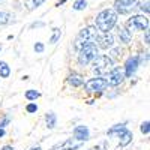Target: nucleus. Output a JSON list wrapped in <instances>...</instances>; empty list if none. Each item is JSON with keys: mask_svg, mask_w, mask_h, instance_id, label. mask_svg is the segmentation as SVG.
I'll list each match as a JSON object with an SVG mask.
<instances>
[{"mask_svg": "<svg viewBox=\"0 0 150 150\" xmlns=\"http://www.w3.org/2000/svg\"><path fill=\"white\" fill-rule=\"evenodd\" d=\"M26 111L30 112V114H32V112H36V111H38V105H36V104H29V105L26 107Z\"/></svg>", "mask_w": 150, "mask_h": 150, "instance_id": "obj_24", "label": "nucleus"}, {"mask_svg": "<svg viewBox=\"0 0 150 150\" xmlns=\"http://www.w3.org/2000/svg\"><path fill=\"white\" fill-rule=\"evenodd\" d=\"M108 137H112V135H117L119 137V143H120V147H126L132 138H134V135L132 132L125 126V125H114L111 129H108Z\"/></svg>", "mask_w": 150, "mask_h": 150, "instance_id": "obj_3", "label": "nucleus"}, {"mask_svg": "<svg viewBox=\"0 0 150 150\" xmlns=\"http://www.w3.org/2000/svg\"><path fill=\"white\" fill-rule=\"evenodd\" d=\"M9 120H11L9 117H5V119H3L2 122H0V128H3V126H6V125L9 123Z\"/></svg>", "mask_w": 150, "mask_h": 150, "instance_id": "obj_28", "label": "nucleus"}, {"mask_svg": "<svg viewBox=\"0 0 150 150\" xmlns=\"http://www.w3.org/2000/svg\"><path fill=\"white\" fill-rule=\"evenodd\" d=\"M120 56H122V50H120V48H116V50H112V51H111V57H110V59H112V57L117 59V57H120Z\"/></svg>", "mask_w": 150, "mask_h": 150, "instance_id": "obj_26", "label": "nucleus"}, {"mask_svg": "<svg viewBox=\"0 0 150 150\" xmlns=\"http://www.w3.org/2000/svg\"><path fill=\"white\" fill-rule=\"evenodd\" d=\"M63 3H66V0H60L59 2V5H63Z\"/></svg>", "mask_w": 150, "mask_h": 150, "instance_id": "obj_33", "label": "nucleus"}, {"mask_svg": "<svg viewBox=\"0 0 150 150\" xmlns=\"http://www.w3.org/2000/svg\"><path fill=\"white\" fill-rule=\"evenodd\" d=\"M44 2H45V0H26V6H27L29 11H33L38 6H41Z\"/></svg>", "mask_w": 150, "mask_h": 150, "instance_id": "obj_18", "label": "nucleus"}, {"mask_svg": "<svg viewBox=\"0 0 150 150\" xmlns=\"http://www.w3.org/2000/svg\"><path fill=\"white\" fill-rule=\"evenodd\" d=\"M126 29L128 30H149V18L144 15H132L126 21Z\"/></svg>", "mask_w": 150, "mask_h": 150, "instance_id": "obj_6", "label": "nucleus"}, {"mask_svg": "<svg viewBox=\"0 0 150 150\" xmlns=\"http://www.w3.org/2000/svg\"><path fill=\"white\" fill-rule=\"evenodd\" d=\"M137 0H116L114 2V11L120 15H128L135 9Z\"/></svg>", "mask_w": 150, "mask_h": 150, "instance_id": "obj_7", "label": "nucleus"}, {"mask_svg": "<svg viewBox=\"0 0 150 150\" xmlns=\"http://www.w3.org/2000/svg\"><path fill=\"white\" fill-rule=\"evenodd\" d=\"M96 42H98L99 48L108 50V48H112V45H114V38H112V35L110 32L108 33H102V35H98Z\"/></svg>", "mask_w": 150, "mask_h": 150, "instance_id": "obj_11", "label": "nucleus"}, {"mask_svg": "<svg viewBox=\"0 0 150 150\" xmlns=\"http://www.w3.org/2000/svg\"><path fill=\"white\" fill-rule=\"evenodd\" d=\"M140 9H141V12H146V14H149V11H150V9H149V3H146V5H144V3L140 5Z\"/></svg>", "mask_w": 150, "mask_h": 150, "instance_id": "obj_27", "label": "nucleus"}, {"mask_svg": "<svg viewBox=\"0 0 150 150\" xmlns=\"http://www.w3.org/2000/svg\"><path fill=\"white\" fill-rule=\"evenodd\" d=\"M44 50H45L44 44H41V42H36V44H35V51H36V53H42Z\"/></svg>", "mask_w": 150, "mask_h": 150, "instance_id": "obj_25", "label": "nucleus"}, {"mask_svg": "<svg viewBox=\"0 0 150 150\" xmlns=\"http://www.w3.org/2000/svg\"><path fill=\"white\" fill-rule=\"evenodd\" d=\"M150 123H149V120H146V122H143L141 123V126H140V131L144 134V135H149V132H150Z\"/></svg>", "mask_w": 150, "mask_h": 150, "instance_id": "obj_23", "label": "nucleus"}, {"mask_svg": "<svg viewBox=\"0 0 150 150\" xmlns=\"http://www.w3.org/2000/svg\"><path fill=\"white\" fill-rule=\"evenodd\" d=\"M112 68V59L108 56H96L93 59V72L98 75H107Z\"/></svg>", "mask_w": 150, "mask_h": 150, "instance_id": "obj_5", "label": "nucleus"}, {"mask_svg": "<svg viewBox=\"0 0 150 150\" xmlns=\"http://www.w3.org/2000/svg\"><path fill=\"white\" fill-rule=\"evenodd\" d=\"M45 122H47L48 129H53L56 126V122H57V117H56L54 112H48V114L45 116Z\"/></svg>", "mask_w": 150, "mask_h": 150, "instance_id": "obj_16", "label": "nucleus"}, {"mask_svg": "<svg viewBox=\"0 0 150 150\" xmlns=\"http://www.w3.org/2000/svg\"><path fill=\"white\" fill-rule=\"evenodd\" d=\"M96 38H98V30L96 27L93 26H89V27H84L83 30H80L77 39H75L74 42V47L77 51H80V50L86 45L89 44H96Z\"/></svg>", "mask_w": 150, "mask_h": 150, "instance_id": "obj_2", "label": "nucleus"}, {"mask_svg": "<svg viewBox=\"0 0 150 150\" xmlns=\"http://www.w3.org/2000/svg\"><path fill=\"white\" fill-rule=\"evenodd\" d=\"M149 39H150V36H149V32L146 30V44H149Z\"/></svg>", "mask_w": 150, "mask_h": 150, "instance_id": "obj_31", "label": "nucleus"}, {"mask_svg": "<svg viewBox=\"0 0 150 150\" xmlns=\"http://www.w3.org/2000/svg\"><path fill=\"white\" fill-rule=\"evenodd\" d=\"M24 96H26L27 101H36V99L41 96V93H39V92H36V90H32V89H30V90H27V92H26V95H24Z\"/></svg>", "mask_w": 150, "mask_h": 150, "instance_id": "obj_19", "label": "nucleus"}, {"mask_svg": "<svg viewBox=\"0 0 150 150\" xmlns=\"http://www.w3.org/2000/svg\"><path fill=\"white\" fill-rule=\"evenodd\" d=\"M140 62H141L140 56H132V57H129V59L126 60V63H125V77L131 78L132 75L137 72V69H138Z\"/></svg>", "mask_w": 150, "mask_h": 150, "instance_id": "obj_10", "label": "nucleus"}, {"mask_svg": "<svg viewBox=\"0 0 150 150\" xmlns=\"http://www.w3.org/2000/svg\"><path fill=\"white\" fill-rule=\"evenodd\" d=\"M2 150H14V147H12V146H5Z\"/></svg>", "mask_w": 150, "mask_h": 150, "instance_id": "obj_29", "label": "nucleus"}, {"mask_svg": "<svg viewBox=\"0 0 150 150\" xmlns=\"http://www.w3.org/2000/svg\"><path fill=\"white\" fill-rule=\"evenodd\" d=\"M30 150H41V147L38 146V147H33V149H30Z\"/></svg>", "mask_w": 150, "mask_h": 150, "instance_id": "obj_32", "label": "nucleus"}, {"mask_svg": "<svg viewBox=\"0 0 150 150\" xmlns=\"http://www.w3.org/2000/svg\"><path fill=\"white\" fill-rule=\"evenodd\" d=\"M90 137V131L87 126H84V125H80V126H77L74 129V138L78 140V141H87Z\"/></svg>", "mask_w": 150, "mask_h": 150, "instance_id": "obj_12", "label": "nucleus"}, {"mask_svg": "<svg viewBox=\"0 0 150 150\" xmlns=\"http://www.w3.org/2000/svg\"><path fill=\"white\" fill-rule=\"evenodd\" d=\"M119 38L123 44H129L132 39V32L128 30L126 27H119Z\"/></svg>", "mask_w": 150, "mask_h": 150, "instance_id": "obj_15", "label": "nucleus"}, {"mask_svg": "<svg viewBox=\"0 0 150 150\" xmlns=\"http://www.w3.org/2000/svg\"><path fill=\"white\" fill-rule=\"evenodd\" d=\"M98 56V47L96 44H89L83 47L78 51V63L83 66H87L89 63H92L93 59Z\"/></svg>", "mask_w": 150, "mask_h": 150, "instance_id": "obj_4", "label": "nucleus"}, {"mask_svg": "<svg viewBox=\"0 0 150 150\" xmlns=\"http://www.w3.org/2000/svg\"><path fill=\"white\" fill-rule=\"evenodd\" d=\"M68 83H69L72 87H80V86H83V83H84L83 75L78 74V72H72V74L69 75V78H68Z\"/></svg>", "mask_w": 150, "mask_h": 150, "instance_id": "obj_13", "label": "nucleus"}, {"mask_svg": "<svg viewBox=\"0 0 150 150\" xmlns=\"http://www.w3.org/2000/svg\"><path fill=\"white\" fill-rule=\"evenodd\" d=\"M86 6H87V2L86 0H77V2L74 3V9L75 11H83V9H86Z\"/></svg>", "mask_w": 150, "mask_h": 150, "instance_id": "obj_22", "label": "nucleus"}, {"mask_svg": "<svg viewBox=\"0 0 150 150\" xmlns=\"http://www.w3.org/2000/svg\"><path fill=\"white\" fill-rule=\"evenodd\" d=\"M105 78H107L105 81H107L108 86H119V84L123 83V80L126 77H125L123 69H120V68H111Z\"/></svg>", "mask_w": 150, "mask_h": 150, "instance_id": "obj_9", "label": "nucleus"}, {"mask_svg": "<svg viewBox=\"0 0 150 150\" xmlns=\"http://www.w3.org/2000/svg\"><path fill=\"white\" fill-rule=\"evenodd\" d=\"M2 137H5V129L0 128V138H2Z\"/></svg>", "mask_w": 150, "mask_h": 150, "instance_id": "obj_30", "label": "nucleus"}, {"mask_svg": "<svg viewBox=\"0 0 150 150\" xmlns=\"http://www.w3.org/2000/svg\"><path fill=\"white\" fill-rule=\"evenodd\" d=\"M11 75V68L6 62H0V77L2 78H8Z\"/></svg>", "mask_w": 150, "mask_h": 150, "instance_id": "obj_17", "label": "nucleus"}, {"mask_svg": "<svg viewBox=\"0 0 150 150\" xmlns=\"http://www.w3.org/2000/svg\"><path fill=\"white\" fill-rule=\"evenodd\" d=\"M80 147H81V144H72V140H65L62 144L53 147L51 150H77Z\"/></svg>", "mask_w": 150, "mask_h": 150, "instance_id": "obj_14", "label": "nucleus"}, {"mask_svg": "<svg viewBox=\"0 0 150 150\" xmlns=\"http://www.w3.org/2000/svg\"><path fill=\"white\" fill-rule=\"evenodd\" d=\"M0 50H2V47H0Z\"/></svg>", "mask_w": 150, "mask_h": 150, "instance_id": "obj_34", "label": "nucleus"}, {"mask_svg": "<svg viewBox=\"0 0 150 150\" xmlns=\"http://www.w3.org/2000/svg\"><path fill=\"white\" fill-rule=\"evenodd\" d=\"M11 21V15L8 12H0V26H6Z\"/></svg>", "mask_w": 150, "mask_h": 150, "instance_id": "obj_21", "label": "nucleus"}, {"mask_svg": "<svg viewBox=\"0 0 150 150\" xmlns=\"http://www.w3.org/2000/svg\"><path fill=\"white\" fill-rule=\"evenodd\" d=\"M107 86H108V84H107L105 78H102V77L90 78L89 81L84 84V87H86V90H87V92H96V93L104 92V90L107 89Z\"/></svg>", "mask_w": 150, "mask_h": 150, "instance_id": "obj_8", "label": "nucleus"}, {"mask_svg": "<svg viewBox=\"0 0 150 150\" xmlns=\"http://www.w3.org/2000/svg\"><path fill=\"white\" fill-rule=\"evenodd\" d=\"M117 23V12L114 9H104L96 17V27L99 32L108 33Z\"/></svg>", "mask_w": 150, "mask_h": 150, "instance_id": "obj_1", "label": "nucleus"}, {"mask_svg": "<svg viewBox=\"0 0 150 150\" xmlns=\"http://www.w3.org/2000/svg\"><path fill=\"white\" fill-rule=\"evenodd\" d=\"M60 36H62V32H60V29H53V36L50 38V44H56L59 39H60Z\"/></svg>", "mask_w": 150, "mask_h": 150, "instance_id": "obj_20", "label": "nucleus"}]
</instances>
